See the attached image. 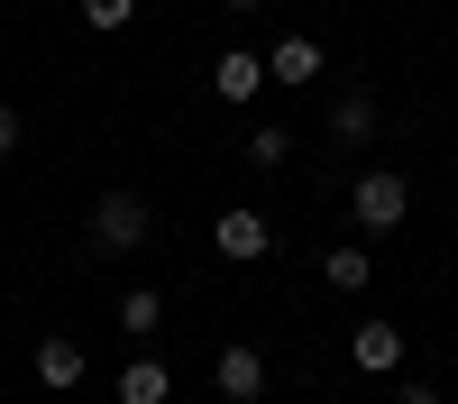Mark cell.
Segmentation results:
<instances>
[{"mask_svg": "<svg viewBox=\"0 0 458 404\" xmlns=\"http://www.w3.org/2000/svg\"><path fill=\"white\" fill-rule=\"evenodd\" d=\"M211 386H220L229 404H257V395H266V358H257L248 340H229V349L211 358Z\"/></svg>", "mask_w": 458, "mask_h": 404, "instance_id": "obj_4", "label": "cell"}, {"mask_svg": "<svg viewBox=\"0 0 458 404\" xmlns=\"http://www.w3.org/2000/svg\"><path fill=\"white\" fill-rule=\"evenodd\" d=\"M211 92H220V101H257V92H266V56H248V47H229V56L211 64Z\"/></svg>", "mask_w": 458, "mask_h": 404, "instance_id": "obj_7", "label": "cell"}, {"mask_svg": "<svg viewBox=\"0 0 458 404\" xmlns=\"http://www.w3.org/2000/svg\"><path fill=\"white\" fill-rule=\"evenodd\" d=\"M403 211H412V175H394V166H367V175L349 184V220H358V230H376V239H386Z\"/></svg>", "mask_w": 458, "mask_h": 404, "instance_id": "obj_2", "label": "cell"}, {"mask_svg": "<svg viewBox=\"0 0 458 404\" xmlns=\"http://www.w3.org/2000/svg\"><path fill=\"white\" fill-rule=\"evenodd\" d=\"M284 157H293V129H276V120H266V129L248 138V166H266V175H276Z\"/></svg>", "mask_w": 458, "mask_h": 404, "instance_id": "obj_13", "label": "cell"}, {"mask_svg": "<svg viewBox=\"0 0 458 404\" xmlns=\"http://www.w3.org/2000/svg\"><path fill=\"white\" fill-rule=\"evenodd\" d=\"M229 10H239V19H257V10H266V0H229Z\"/></svg>", "mask_w": 458, "mask_h": 404, "instance_id": "obj_17", "label": "cell"}, {"mask_svg": "<svg viewBox=\"0 0 458 404\" xmlns=\"http://www.w3.org/2000/svg\"><path fill=\"white\" fill-rule=\"evenodd\" d=\"M349 358L367 367V377H394V367H403V331H394V322H358Z\"/></svg>", "mask_w": 458, "mask_h": 404, "instance_id": "obj_6", "label": "cell"}, {"mask_svg": "<svg viewBox=\"0 0 458 404\" xmlns=\"http://www.w3.org/2000/svg\"><path fill=\"white\" fill-rule=\"evenodd\" d=\"M321 73V47L312 37H276V47H266V83H284V92H302Z\"/></svg>", "mask_w": 458, "mask_h": 404, "instance_id": "obj_5", "label": "cell"}, {"mask_svg": "<svg viewBox=\"0 0 458 404\" xmlns=\"http://www.w3.org/2000/svg\"><path fill=\"white\" fill-rule=\"evenodd\" d=\"M0 157H19V110L0 101Z\"/></svg>", "mask_w": 458, "mask_h": 404, "instance_id": "obj_16", "label": "cell"}, {"mask_svg": "<svg viewBox=\"0 0 458 404\" xmlns=\"http://www.w3.org/2000/svg\"><path fill=\"white\" fill-rule=\"evenodd\" d=\"M83 19H92V28H129L138 0H83Z\"/></svg>", "mask_w": 458, "mask_h": 404, "instance_id": "obj_14", "label": "cell"}, {"mask_svg": "<svg viewBox=\"0 0 458 404\" xmlns=\"http://www.w3.org/2000/svg\"><path fill=\"white\" fill-rule=\"evenodd\" d=\"M165 395H174V377H165L157 358H129L120 367V404H165Z\"/></svg>", "mask_w": 458, "mask_h": 404, "instance_id": "obj_10", "label": "cell"}, {"mask_svg": "<svg viewBox=\"0 0 458 404\" xmlns=\"http://www.w3.org/2000/svg\"><path fill=\"white\" fill-rule=\"evenodd\" d=\"M394 404H440V386H431V377H403V386H394Z\"/></svg>", "mask_w": 458, "mask_h": 404, "instance_id": "obj_15", "label": "cell"}, {"mask_svg": "<svg viewBox=\"0 0 458 404\" xmlns=\"http://www.w3.org/2000/svg\"><path fill=\"white\" fill-rule=\"evenodd\" d=\"M321 276H330L339 294H358V285L376 276V257H367V248H330V257H321Z\"/></svg>", "mask_w": 458, "mask_h": 404, "instance_id": "obj_12", "label": "cell"}, {"mask_svg": "<svg viewBox=\"0 0 458 404\" xmlns=\"http://www.w3.org/2000/svg\"><path fill=\"white\" fill-rule=\"evenodd\" d=\"M376 120H386V110H376V92H367V83H349V92H339V110H330L339 147H367V138H376Z\"/></svg>", "mask_w": 458, "mask_h": 404, "instance_id": "obj_8", "label": "cell"}, {"mask_svg": "<svg viewBox=\"0 0 458 404\" xmlns=\"http://www.w3.org/2000/svg\"><path fill=\"white\" fill-rule=\"evenodd\" d=\"M157 239V211H147V193H129V184H110V193L92 202V257H129Z\"/></svg>", "mask_w": 458, "mask_h": 404, "instance_id": "obj_1", "label": "cell"}, {"mask_svg": "<svg viewBox=\"0 0 458 404\" xmlns=\"http://www.w3.org/2000/svg\"><path fill=\"white\" fill-rule=\"evenodd\" d=\"M211 248H220V257H239V267H257V257H276V230H266V211L229 202V211L211 220Z\"/></svg>", "mask_w": 458, "mask_h": 404, "instance_id": "obj_3", "label": "cell"}, {"mask_svg": "<svg viewBox=\"0 0 458 404\" xmlns=\"http://www.w3.org/2000/svg\"><path fill=\"white\" fill-rule=\"evenodd\" d=\"M157 322H165V294L157 285H129L120 294V331H129V340H157Z\"/></svg>", "mask_w": 458, "mask_h": 404, "instance_id": "obj_9", "label": "cell"}, {"mask_svg": "<svg viewBox=\"0 0 458 404\" xmlns=\"http://www.w3.org/2000/svg\"><path fill=\"white\" fill-rule=\"evenodd\" d=\"M37 386H83V349H73V340H47V349H37Z\"/></svg>", "mask_w": 458, "mask_h": 404, "instance_id": "obj_11", "label": "cell"}]
</instances>
